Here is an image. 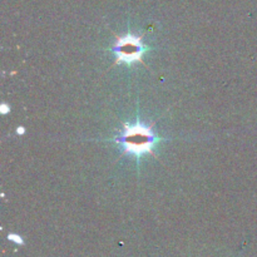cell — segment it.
I'll return each instance as SVG.
<instances>
[{
    "label": "cell",
    "instance_id": "4",
    "mask_svg": "<svg viewBox=\"0 0 257 257\" xmlns=\"http://www.w3.org/2000/svg\"><path fill=\"white\" fill-rule=\"evenodd\" d=\"M0 112H2V114H8V113L10 112V107L7 103H3V104L0 105Z\"/></svg>",
    "mask_w": 257,
    "mask_h": 257
},
{
    "label": "cell",
    "instance_id": "1",
    "mask_svg": "<svg viewBox=\"0 0 257 257\" xmlns=\"http://www.w3.org/2000/svg\"><path fill=\"white\" fill-rule=\"evenodd\" d=\"M157 120L151 124H146L140 119L137 110V119L135 123H122V130L118 131V135L112 138L113 142L118 143L123 147V152L119 158L125 155L135 156L137 160V166L140 167V160L145 155H151L157 158L153 152V148L160 142L166 141L153 132V125Z\"/></svg>",
    "mask_w": 257,
    "mask_h": 257
},
{
    "label": "cell",
    "instance_id": "5",
    "mask_svg": "<svg viewBox=\"0 0 257 257\" xmlns=\"http://www.w3.org/2000/svg\"><path fill=\"white\" fill-rule=\"evenodd\" d=\"M18 133H19V135H23V133H24V128L23 127L18 128Z\"/></svg>",
    "mask_w": 257,
    "mask_h": 257
},
{
    "label": "cell",
    "instance_id": "3",
    "mask_svg": "<svg viewBox=\"0 0 257 257\" xmlns=\"http://www.w3.org/2000/svg\"><path fill=\"white\" fill-rule=\"evenodd\" d=\"M8 238H9L10 241H13V242L18 243V245H24V241H23L22 236L17 235V233H9V235H8Z\"/></svg>",
    "mask_w": 257,
    "mask_h": 257
},
{
    "label": "cell",
    "instance_id": "2",
    "mask_svg": "<svg viewBox=\"0 0 257 257\" xmlns=\"http://www.w3.org/2000/svg\"><path fill=\"white\" fill-rule=\"evenodd\" d=\"M150 48L142 42V35L125 34L123 37H117V40L113 44L112 52L114 53L115 60L112 67L117 64L133 65L136 63H142L143 55L148 52Z\"/></svg>",
    "mask_w": 257,
    "mask_h": 257
}]
</instances>
